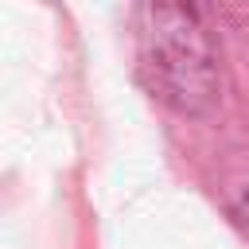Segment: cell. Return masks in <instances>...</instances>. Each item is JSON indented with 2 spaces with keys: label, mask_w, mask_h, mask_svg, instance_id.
I'll use <instances>...</instances> for the list:
<instances>
[{
  "label": "cell",
  "mask_w": 249,
  "mask_h": 249,
  "mask_svg": "<svg viewBox=\"0 0 249 249\" xmlns=\"http://www.w3.org/2000/svg\"><path fill=\"white\" fill-rule=\"evenodd\" d=\"M136 74L156 101L183 117H202L222 97L218 47L187 4L136 8Z\"/></svg>",
  "instance_id": "6da1fadb"
},
{
  "label": "cell",
  "mask_w": 249,
  "mask_h": 249,
  "mask_svg": "<svg viewBox=\"0 0 249 249\" xmlns=\"http://www.w3.org/2000/svg\"><path fill=\"white\" fill-rule=\"evenodd\" d=\"M230 210H233V222L249 233V183H245V187H237V195H233V206H230Z\"/></svg>",
  "instance_id": "7a4b0ae2"
}]
</instances>
